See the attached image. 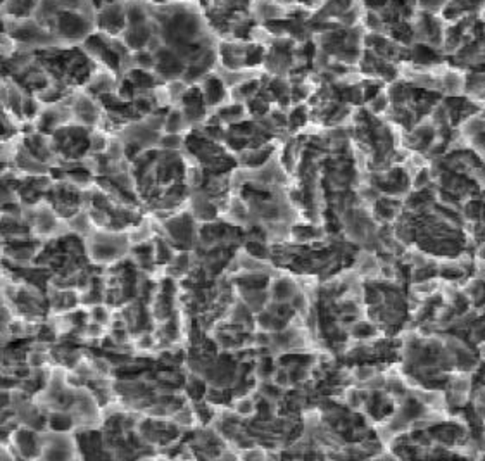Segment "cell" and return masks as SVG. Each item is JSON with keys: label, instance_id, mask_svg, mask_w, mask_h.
<instances>
[{"label": "cell", "instance_id": "obj_1", "mask_svg": "<svg viewBox=\"0 0 485 461\" xmlns=\"http://www.w3.org/2000/svg\"><path fill=\"white\" fill-rule=\"evenodd\" d=\"M90 244H88V254L97 263H111L123 258V252L128 249V238L119 232H94L90 234Z\"/></svg>", "mask_w": 485, "mask_h": 461}, {"label": "cell", "instance_id": "obj_2", "mask_svg": "<svg viewBox=\"0 0 485 461\" xmlns=\"http://www.w3.org/2000/svg\"><path fill=\"white\" fill-rule=\"evenodd\" d=\"M200 92H203V97L206 105H218L227 95V83H225L221 78L218 76H209L204 80L203 87H200Z\"/></svg>", "mask_w": 485, "mask_h": 461}, {"label": "cell", "instance_id": "obj_3", "mask_svg": "<svg viewBox=\"0 0 485 461\" xmlns=\"http://www.w3.org/2000/svg\"><path fill=\"white\" fill-rule=\"evenodd\" d=\"M378 334V329L375 323H368V322H356L353 325V330H351V336L354 337V339H373L375 336Z\"/></svg>", "mask_w": 485, "mask_h": 461}, {"label": "cell", "instance_id": "obj_4", "mask_svg": "<svg viewBox=\"0 0 485 461\" xmlns=\"http://www.w3.org/2000/svg\"><path fill=\"white\" fill-rule=\"evenodd\" d=\"M416 6V9L425 12H432V14H440L444 11L449 0H413Z\"/></svg>", "mask_w": 485, "mask_h": 461}, {"label": "cell", "instance_id": "obj_5", "mask_svg": "<svg viewBox=\"0 0 485 461\" xmlns=\"http://www.w3.org/2000/svg\"><path fill=\"white\" fill-rule=\"evenodd\" d=\"M235 409H237V413L240 416H247V415H252V413L256 411V404L251 401V399L245 398V399H240V401L237 402Z\"/></svg>", "mask_w": 485, "mask_h": 461}]
</instances>
